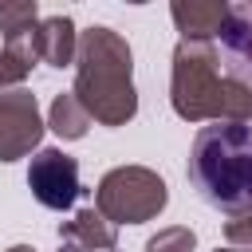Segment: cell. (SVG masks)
Masks as SVG:
<instances>
[{"mask_svg": "<svg viewBox=\"0 0 252 252\" xmlns=\"http://www.w3.org/2000/svg\"><path fill=\"white\" fill-rule=\"evenodd\" d=\"M189 181L205 205L228 217L252 213V126L244 118L201 126L189 150Z\"/></svg>", "mask_w": 252, "mask_h": 252, "instance_id": "cell-1", "label": "cell"}, {"mask_svg": "<svg viewBox=\"0 0 252 252\" xmlns=\"http://www.w3.org/2000/svg\"><path fill=\"white\" fill-rule=\"evenodd\" d=\"M79 106L106 126L126 122L138 110L130 87V47L110 28H91L79 43Z\"/></svg>", "mask_w": 252, "mask_h": 252, "instance_id": "cell-3", "label": "cell"}, {"mask_svg": "<svg viewBox=\"0 0 252 252\" xmlns=\"http://www.w3.org/2000/svg\"><path fill=\"white\" fill-rule=\"evenodd\" d=\"M224 252H236V248H224Z\"/></svg>", "mask_w": 252, "mask_h": 252, "instance_id": "cell-14", "label": "cell"}, {"mask_svg": "<svg viewBox=\"0 0 252 252\" xmlns=\"http://www.w3.org/2000/svg\"><path fill=\"white\" fill-rule=\"evenodd\" d=\"M98 205L114 220L138 224L165 205V181L146 173V169H114L98 185Z\"/></svg>", "mask_w": 252, "mask_h": 252, "instance_id": "cell-4", "label": "cell"}, {"mask_svg": "<svg viewBox=\"0 0 252 252\" xmlns=\"http://www.w3.org/2000/svg\"><path fill=\"white\" fill-rule=\"evenodd\" d=\"M39 138V114H35V98L28 91H8L0 94V161L20 158L24 150H32Z\"/></svg>", "mask_w": 252, "mask_h": 252, "instance_id": "cell-6", "label": "cell"}, {"mask_svg": "<svg viewBox=\"0 0 252 252\" xmlns=\"http://www.w3.org/2000/svg\"><path fill=\"white\" fill-rule=\"evenodd\" d=\"M98 220H102V217H94V213L87 209V213H79V217L67 224V232H71V236H83L87 244H102V248H114V232H110V228H102Z\"/></svg>", "mask_w": 252, "mask_h": 252, "instance_id": "cell-10", "label": "cell"}, {"mask_svg": "<svg viewBox=\"0 0 252 252\" xmlns=\"http://www.w3.org/2000/svg\"><path fill=\"white\" fill-rule=\"evenodd\" d=\"M28 185H32V193H35V201L43 209L63 213L83 193V185H79V161L71 154H63V150H39L32 158V165H28Z\"/></svg>", "mask_w": 252, "mask_h": 252, "instance_id": "cell-5", "label": "cell"}, {"mask_svg": "<svg viewBox=\"0 0 252 252\" xmlns=\"http://www.w3.org/2000/svg\"><path fill=\"white\" fill-rule=\"evenodd\" d=\"M51 126H55L63 138H83V134H87V110L79 106V98L59 94L55 106H51Z\"/></svg>", "mask_w": 252, "mask_h": 252, "instance_id": "cell-9", "label": "cell"}, {"mask_svg": "<svg viewBox=\"0 0 252 252\" xmlns=\"http://www.w3.org/2000/svg\"><path fill=\"white\" fill-rule=\"evenodd\" d=\"M193 248V232L189 228H173V232H161L146 244V252H189Z\"/></svg>", "mask_w": 252, "mask_h": 252, "instance_id": "cell-11", "label": "cell"}, {"mask_svg": "<svg viewBox=\"0 0 252 252\" xmlns=\"http://www.w3.org/2000/svg\"><path fill=\"white\" fill-rule=\"evenodd\" d=\"M173 20L189 43H205L209 35L220 32V24L228 20V8L224 4H173Z\"/></svg>", "mask_w": 252, "mask_h": 252, "instance_id": "cell-7", "label": "cell"}, {"mask_svg": "<svg viewBox=\"0 0 252 252\" xmlns=\"http://www.w3.org/2000/svg\"><path fill=\"white\" fill-rule=\"evenodd\" d=\"M173 110L181 118H209V114H252V87L209 47V43H181L173 55Z\"/></svg>", "mask_w": 252, "mask_h": 252, "instance_id": "cell-2", "label": "cell"}, {"mask_svg": "<svg viewBox=\"0 0 252 252\" xmlns=\"http://www.w3.org/2000/svg\"><path fill=\"white\" fill-rule=\"evenodd\" d=\"M59 252H87V248H59Z\"/></svg>", "mask_w": 252, "mask_h": 252, "instance_id": "cell-12", "label": "cell"}, {"mask_svg": "<svg viewBox=\"0 0 252 252\" xmlns=\"http://www.w3.org/2000/svg\"><path fill=\"white\" fill-rule=\"evenodd\" d=\"M12 252H35V248H24V244H20V248H12Z\"/></svg>", "mask_w": 252, "mask_h": 252, "instance_id": "cell-13", "label": "cell"}, {"mask_svg": "<svg viewBox=\"0 0 252 252\" xmlns=\"http://www.w3.org/2000/svg\"><path fill=\"white\" fill-rule=\"evenodd\" d=\"M35 47L39 55L51 63V67H67L71 63V51H75V28L67 16H51L35 28Z\"/></svg>", "mask_w": 252, "mask_h": 252, "instance_id": "cell-8", "label": "cell"}]
</instances>
